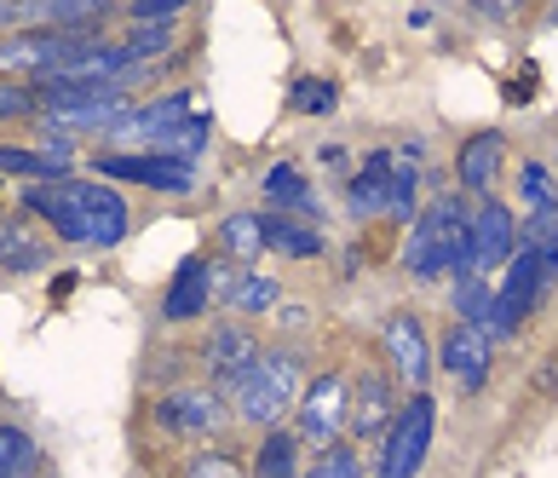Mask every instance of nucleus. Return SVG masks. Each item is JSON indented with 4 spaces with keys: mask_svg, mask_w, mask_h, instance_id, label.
Here are the masks:
<instances>
[{
    "mask_svg": "<svg viewBox=\"0 0 558 478\" xmlns=\"http://www.w3.org/2000/svg\"><path fill=\"white\" fill-rule=\"evenodd\" d=\"M461 260H466V202L432 196L426 214H415L403 237V272L415 283H438V277H461Z\"/></svg>",
    "mask_w": 558,
    "mask_h": 478,
    "instance_id": "2",
    "label": "nucleus"
},
{
    "mask_svg": "<svg viewBox=\"0 0 558 478\" xmlns=\"http://www.w3.org/2000/svg\"><path fill=\"white\" fill-rule=\"evenodd\" d=\"M179 12H184V0H133V7H128L133 29H144V24H173Z\"/></svg>",
    "mask_w": 558,
    "mask_h": 478,
    "instance_id": "32",
    "label": "nucleus"
},
{
    "mask_svg": "<svg viewBox=\"0 0 558 478\" xmlns=\"http://www.w3.org/2000/svg\"><path fill=\"white\" fill-rule=\"evenodd\" d=\"M519 202L530 207V214L553 207V168H547V162H524V168H519Z\"/></svg>",
    "mask_w": 558,
    "mask_h": 478,
    "instance_id": "28",
    "label": "nucleus"
},
{
    "mask_svg": "<svg viewBox=\"0 0 558 478\" xmlns=\"http://www.w3.org/2000/svg\"><path fill=\"white\" fill-rule=\"evenodd\" d=\"M345 207H351V219H386V207H391V162H386V151H375L357 174H351Z\"/></svg>",
    "mask_w": 558,
    "mask_h": 478,
    "instance_id": "16",
    "label": "nucleus"
},
{
    "mask_svg": "<svg viewBox=\"0 0 558 478\" xmlns=\"http://www.w3.org/2000/svg\"><path fill=\"white\" fill-rule=\"evenodd\" d=\"M184 121H191V93H161L150 104H133V110L121 116L105 139L110 144H144V151H156V144L168 139L173 128H184Z\"/></svg>",
    "mask_w": 558,
    "mask_h": 478,
    "instance_id": "9",
    "label": "nucleus"
},
{
    "mask_svg": "<svg viewBox=\"0 0 558 478\" xmlns=\"http://www.w3.org/2000/svg\"><path fill=\"white\" fill-rule=\"evenodd\" d=\"M432 427H438V404H432L426 392H415V398L398 409V421L386 427L375 478H415L421 462H426V450H432Z\"/></svg>",
    "mask_w": 558,
    "mask_h": 478,
    "instance_id": "4",
    "label": "nucleus"
},
{
    "mask_svg": "<svg viewBox=\"0 0 558 478\" xmlns=\"http://www.w3.org/2000/svg\"><path fill=\"white\" fill-rule=\"evenodd\" d=\"M391 421H398V398H391V381L368 369L363 381H351V415H345V427L357 432V439H375V432H386Z\"/></svg>",
    "mask_w": 558,
    "mask_h": 478,
    "instance_id": "15",
    "label": "nucleus"
},
{
    "mask_svg": "<svg viewBox=\"0 0 558 478\" xmlns=\"http://www.w3.org/2000/svg\"><path fill=\"white\" fill-rule=\"evenodd\" d=\"M288 104H294L300 116H328L340 104V87H335V81H323V75H300L294 93H288Z\"/></svg>",
    "mask_w": 558,
    "mask_h": 478,
    "instance_id": "27",
    "label": "nucleus"
},
{
    "mask_svg": "<svg viewBox=\"0 0 558 478\" xmlns=\"http://www.w3.org/2000/svg\"><path fill=\"white\" fill-rule=\"evenodd\" d=\"M438 369L461 392H484V381H489V340H484V328L454 323L449 335L438 340Z\"/></svg>",
    "mask_w": 558,
    "mask_h": 478,
    "instance_id": "12",
    "label": "nucleus"
},
{
    "mask_svg": "<svg viewBox=\"0 0 558 478\" xmlns=\"http://www.w3.org/2000/svg\"><path fill=\"white\" fill-rule=\"evenodd\" d=\"M305 478H363V462H357V450H345V444H328L317 455V467L305 473Z\"/></svg>",
    "mask_w": 558,
    "mask_h": 478,
    "instance_id": "30",
    "label": "nucleus"
},
{
    "mask_svg": "<svg viewBox=\"0 0 558 478\" xmlns=\"http://www.w3.org/2000/svg\"><path fill=\"white\" fill-rule=\"evenodd\" d=\"M259 358H265V346L247 335L242 323H219L214 335H208V375H214V392H231Z\"/></svg>",
    "mask_w": 558,
    "mask_h": 478,
    "instance_id": "13",
    "label": "nucleus"
},
{
    "mask_svg": "<svg viewBox=\"0 0 558 478\" xmlns=\"http://www.w3.org/2000/svg\"><path fill=\"white\" fill-rule=\"evenodd\" d=\"M184 478H247V473L236 467V455L202 450V455H191V462H184Z\"/></svg>",
    "mask_w": 558,
    "mask_h": 478,
    "instance_id": "31",
    "label": "nucleus"
},
{
    "mask_svg": "<svg viewBox=\"0 0 558 478\" xmlns=\"http://www.w3.org/2000/svg\"><path fill=\"white\" fill-rule=\"evenodd\" d=\"M70 168H75V139L47 133L35 151H29V144H0V174H12V179L58 184V179H70Z\"/></svg>",
    "mask_w": 558,
    "mask_h": 478,
    "instance_id": "11",
    "label": "nucleus"
},
{
    "mask_svg": "<svg viewBox=\"0 0 558 478\" xmlns=\"http://www.w3.org/2000/svg\"><path fill=\"white\" fill-rule=\"evenodd\" d=\"M265 248H271V254H282V260H317V254H323V237H317L305 219L271 214V219H265Z\"/></svg>",
    "mask_w": 558,
    "mask_h": 478,
    "instance_id": "19",
    "label": "nucleus"
},
{
    "mask_svg": "<svg viewBox=\"0 0 558 478\" xmlns=\"http://www.w3.org/2000/svg\"><path fill=\"white\" fill-rule=\"evenodd\" d=\"M24 207L35 219L52 225L58 242L70 248H121L128 237V196L105 179H58V184H29L24 191Z\"/></svg>",
    "mask_w": 558,
    "mask_h": 478,
    "instance_id": "1",
    "label": "nucleus"
},
{
    "mask_svg": "<svg viewBox=\"0 0 558 478\" xmlns=\"http://www.w3.org/2000/svg\"><path fill=\"white\" fill-rule=\"evenodd\" d=\"M219 242L231 260H254V254H265V219L259 214H231L219 225Z\"/></svg>",
    "mask_w": 558,
    "mask_h": 478,
    "instance_id": "25",
    "label": "nucleus"
},
{
    "mask_svg": "<svg viewBox=\"0 0 558 478\" xmlns=\"http://www.w3.org/2000/svg\"><path fill=\"white\" fill-rule=\"evenodd\" d=\"M0 265L7 272H40L47 265V248L35 242V231L24 219H0Z\"/></svg>",
    "mask_w": 558,
    "mask_h": 478,
    "instance_id": "21",
    "label": "nucleus"
},
{
    "mask_svg": "<svg viewBox=\"0 0 558 478\" xmlns=\"http://www.w3.org/2000/svg\"><path fill=\"white\" fill-rule=\"evenodd\" d=\"M489 311H495V288L484 277H454V318L472 323V328H484Z\"/></svg>",
    "mask_w": 558,
    "mask_h": 478,
    "instance_id": "26",
    "label": "nucleus"
},
{
    "mask_svg": "<svg viewBox=\"0 0 558 478\" xmlns=\"http://www.w3.org/2000/svg\"><path fill=\"white\" fill-rule=\"evenodd\" d=\"M225 398H231V409L242 415V421L271 432V427H282V415L294 409V398H300V363L288 358V351H265V358L247 369Z\"/></svg>",
    "mask_w": 558,
    "mask_h": 478,
    "instance_id": "3",
    "label": "nucleus"
},
{
    "mask_svg": "<svg viewBox=\"0 0 558 478\" xmlns=\"http://www.w3.org/2000/svg\"><path fill=\"white\" fill-rule=\"evenodd\" d=\"M40 467V450L24 427H12V421H0V478H35Z\"/></svg>",
    "mask_w": 558,
    "mask_h": 478,
    "instance_id": "23",
    "label": "nucleus"
},
{
    "mask_svg": "<svg viewBox=\"0 0 558 478\" xmlns=\"http://www.w3.org/2000/svg\"><path fill=\"white\" fill-rule=\"evenodd\" d=\"M208 139H214V121H208V116H191V121H184V128H173L168 139H161L150 156H168V162H191V168H196V156L208 151Z\"/></svg>",
    "mask_w": 558,
    "mask_h": 478,
    "instance_id": "24",
    "label": "nucleus"
},
{
    "mask_svg": "<svg viewBox=\"0 0 558 478\" xmlns=\"http://www.w3.org/2000/svg\"><path fill=\"white\" fill-rule=\"evenodd\" d=\"M317 162H323V168H345V144H323Z\"/></svg>",
    "mask_w": 558,
    "mask_h": 478,
    "instance_id": "33",
    "label": "nucleus"
},
{
    "mask_svg": "<svg viewBox=\"0 0 558 478\" xmlns=\"http://www.w3.org/2000/svg\"><path fill=\"white\" fill-rule=\"evenodd\" d=\"M156 427L173 432V439H219L231 427V404L214 386H173L156 404Z\"/></svg>",
    "mask_w": 558,
    "mask_h": 478,
    "instance_id": "6",
    "label": "nucleus"
},
{
    "mask_svg": "<svg viewBox=\"0 0 558 478\" xmlns=\"http://www.w3.org/2000/svg\"><path fill=\"white\" fill-rule=\"evenodd\" d=\"M93 174L116 184V179H128V184H144V191H161V196H184V191H196V168L191 162H168V156H128V151H105V156H93Z\"/></svg>",
    "mask_w": 558,
    "mask_h": 478,
    "instance_id": "8",
    "label": "nucleus"
},
{
    "mask_svg": "<svg viewBox=\"0 0 558 478\" xmlns=\"http://www.w3.org/2000/svg\"><path fill=\"white\" fill-rule=\"evenodd\" d=\"M208 300H214V265L202 254H191L173 272L168 295H161V318H168V323H196L202 311H208Z\"/></svg>",
    "mask_w": 558,
    "mask_h": 478,
    "instance_id": "14",
    "label": "nucleus"
},
{
    "mask_svg": "<svg viewBox=\"0 0 558 478\" xmlns=\"http://www.w3.org/2000/svg\"><path fill=\"white\" fill-rule=\"evenodd\" d=\"M254 478H300V439L294 432H282V427L265 432V444L254 455Z\"/></svg>",
    "mask_w": 558,
    "mask_h": 478,
    "instance_id": "22",
    "label": "nucleus"
},
{
    "mask_svg": "<svg viewBox=\"0 0 558 478\" xmlns=\"http://www.w3.org/2000/svg\"><path fill=\"white\" fill-rule=\"evenodd\" d=\"M259 191H265V202H271V207H282V214L288 219H312L317 214V196H312V184H305L300 179V168H294V162H271V168H265V184H259Z\"/></svg>",
    "mask_w": 558,
    "mask_h": 478,
    "instance_id": "18",
    "label": "nucleus"
},
{
    "mask_svg": "<svg viewBox=\"0 0 558 478\" xmlns=\"http://www.w3.org/2000/svg\"><path fill=\"white\" fill-rule=\"evenodd\" d=\"M380 346H386L391 369H398V381H403L409 392H426V381H432V340H426V323L415 318V311L386 318Z\"/></svg>",
    "mask_w": 558,
    "mask_h": 478,
    "instance_id": "10",
    "label": "nucleus"
},
{
    "mask_svg": "<svg viewBox=\"0 0 558 478\" xmlns=\"http://www.w3.org/2000/svg\"><path fill=\"white\" fill-rule=\"evenodd\" d=\"M345 415H351V381L328 369V375H317L312 386L300 392V427H294V439L312 444V450H328L345 432Z\"/></svg>",
    "mask_w": 558,
    "mask_h": 478,
    "instance_id": "7",
    "label": "nucleus"
},
{
    "mask_svg": "<svg viewBox=\"0 0 558 478\" xmlns=\"http://www.w3.org/2000/svg\"><path fill=\"white\" fill-rule=\"evenodd\" d=\"M501 156H507V139H501V133L466 139V144H461V156H454V179H461L472 196H489L495 174H501Z\"/></svg>",
    "mask_w": 558,
    "mask_h": 478,
    "instance_id": "17",
    "label": "nucleus"
},
{
    "mask_svg": "<svg viewBox=\"0 0 558 478\" xmlns=\"http://www.w3.org/2000/svg\"><path fill=\"white\" fill-rule=\"evenodd\" d=\"M553 202H558V174H553Z\"/></svg>",
    "mask_w": 558,
    "mask_h": 478,
    "instance_id": "34",
    "label": "nucleus"
},
{
    "mask_svg": "<svg viewBox=\"0 0 558 478\" xmlns=\"http://www.w3.org/2000/svg\"><path fill=\"white\" fill-rule=\"evenodd\" d=\"M24 116H40V98L29 81H0V121H24Z\"/></svg>",
    "mask_w": 558,
    "mask_h": 478,
    "instance_id": "29",
    "label": "nucleus"
},
{
    "mask_svg": "<svg viewBox=\"0 0 558 478\" xmlns=\"http://www.w3.org/2000/svg\"><path fill=\"white\" fill-rule=\"evenodd\" d=\"M219 300L231 311H277L282 306V283L277 277H259V272H242L219 288Z\"/></svg>",
    "mask_w": 558,
    "mask_h": 478,
    "instance_id": "20",
    "label": "nucleus"
},
{
    "mask_svg": "<svg viewBox=\"0 0 558 478\" xmlns=\"http://www.w3.org/2000/svg\"><path fill=\"white\" fill-rule=\"evenodd\" d=\"M519 254V225H512V207L484 196L478 207L466 214V260H461V277H484L495 265H507Z\"/></svg>",
    "mask_w": 558,
    "mask_h": 478,
    "instance_id": "5",
    "label": "nucleus"
}]
</instances>
